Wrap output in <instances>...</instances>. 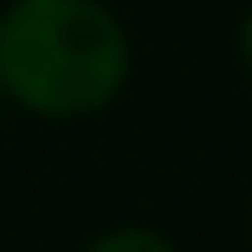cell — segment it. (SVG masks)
Listing matches in <instances>:
<instances>
[{
    "label": "cell",
    "mask_w": 252,
    "mask_h": 252,
    "mask_svg": "<svg viewBox=\"0 0 252 252\" xmlns=\"http://www.w3.org/2000/svg\"><path fill=\"white\" fill-rule=\"evenodd\" d=\"M134 79V35L104 0H5L0 94L40 124H84Z\"/></svg>",
    "instance_id": "6da1fadb"
},
{
    "label": "cell",
    "mask_w": 252,
    "mask_h": 252,
    "mask_svg": "<svg viewBox=\"0 0 252 252\" xmlns=\"http://www.w3.org/2000/svg\"><path fill=\"white\" fill-rule=\"evenodd\" d=\"M79 252H178V242L154 222H114L99 227Z\"/></svg>",
    "instance_id": "7a4b0ae2"
},
{
    "label": "cell",
    "mask_w": 252,
    "mask_h": 252,
    "mask_svg": "<svg viewBox=\"0 0 252 252\" xmlns=\"http://www.w3.org/2000/svg\"><path fill=\"white\" fill-rule=\"evenodd\" d=\"M232 45H237V60H242V69L252 74V10L237 20V35H232Z\"/></svg>",
    "instance_id": "3957f363"
},
{
    "label": "cell",
    "mask_w": 252,
    "mask_h": 252,
    "mask_svg": "<svg viewBox=\"0 0 252 252\" xmlns=\"http://www.w3.org/2000/svg\"><path fill=\"white\" fill-rule=\"evenodd\" d=\"M247 242H252V203H247Z\"/></svg>",
    "instance_id": "277c9868"
},
{
    "label": "cell",
    "mask_w": 252,
    "mask_h": 252,
    "mask_svg": "<svg viewBox=\"0 0 252 252\" xmlns=\"http://www.w3.org/2000/svg\"><path fill=\"white\" fill-rule=\"evenodd\" d=\"M0 10H5V0H0Z\"/></svg>",
    "instance_id": "5b68a950"
}]
</instances>
